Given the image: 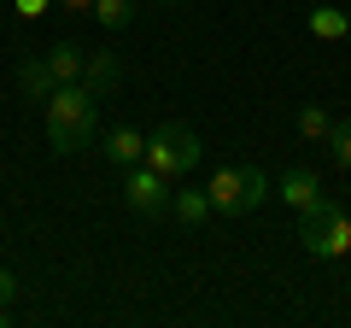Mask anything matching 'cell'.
<instances>
[{"label":"cell","instance_id":"9c48e42d","mask_svg":"<svg viewBox=\"0 0 351 328\" xmlns=\"http://www.w3.org/2000/svg\"><path fill=\"white\" fill-rule=\"evenodd\" d=\"M170 211L182 217L188 229H199L205 217H211V194H205V188H176V194H170Z\"/></svg>","mask_w":351,"mask_h":328},{"label":"cell","instance_id":"7a4b0ae2","mask_svg":"<svg viewBox=\"0 0 351 328\" xmlns=\"http://www.w3.org/2000/svg\"><path fill=\"white\" fill-rule=\"evenodd\" d=\"M299 240H304V253L322 258V264H328V258H346L351 253V211L339 200H328V194L311 200L299 211Z\"/></svg>","mask_w":351,"mask_h":328},{"label":"cell","instance_id":"ffe728a7","mask_svg":"<svg viewBox=\"0 0 351 328\" xmlns=\"http://www.w3.org/2000/svg\"><path fill=\"white\" fill-rule=\"evenodd\" d=\"M158 6H182V0H158Z\"/></svg>","mask_w":351,"mask_h":328},{"label":"cell","instance_id":"ba28073f","mask_svg":"<svg viewBox=\"0 0 351 328\" xmlns=\"http://www.w3.org/2000/svg\"><path fill=\"white\" fill-rule=\"evenodd\" d=\"M281 200H287L293 211H304L311 200H322V182H316V170H304V164H293L287 176H281Z\"/></svg>","mask_w":351,"mask_h":328},{"label":"cell","instance_id":"9a60e30c","mask_svg":"<svg viewBox=\"0 0 351 328\" xmlns=\"http://www.w3.org/2000/svg\"><path fill=\"white\" fill-rule=\"evenodd\" d=\"M328 147H334V164H339V170H351V117H339V124L328 129Z\"/></svg>","mask_w":351,"mask_h":328},{"label":"cell","instance_id":"277c9868","mask_svg":"<svg viewBox=\"0 0 351 328\" xmlns=\"http://www.w3.org/2000/svg\"><path fill=\"white\" fill-rule=\"evenodd\" d=\"M141 164H152V170H158V176H188L193 164H199V135H193L188 124H158L147 135V159Z\"/></svg>","mask_w":351,"mask_h":328},{"label":"cell","instance_id":"8fae6325","mask_svg":"<svg viewBox=\"0 0 351 328\" xmlns=\"http://www.w3.org/2000/svg\"><path fill=\"white\" fill-rule=\"evenodd\" d=\"M18 82H24L29 100H47V94L59 89V76H53V65H47V59H24V65H18Z\"/></svg>","mask_w":351,"mask_h":328},{"label":"cell","instance_id":"8992f818","mask_svg":"<svg viewBox=\"0 0 351 328\" xmlns=\"http://www.w3.org/2000/svg\"><path fill=\"white\" fill-rule=\"evenodd\" d=\"M117 82H123V65H117V53H88V65H82V89L94 94V100H106V94H117Z\"/></svg>","mask_w":351,"mask_h":328},{"label":"cell","instance_id":"e0dca14e","mask_svg":"<svg viewBox=\"0 0 351 328\" xmlns=\"http://www.w3.org/2000/svg\"><path fill=\"white\" fill-rule=\"evenodd\" d=\"M47 6H53V0H18V18H41Z\"/></svg>","mask_w":351,"mask_h":328},{"label":"cell","instance_id":"3957f363","mask_svg":"<svg viewBox=\"0 0 351 328\" xmlns=\"http://www.w3.org/2000/svg\"><path fill=\"white\" fill-rule=\"evenodd\" d=\"M205 194H211V211H223V217H246V211H258V205L269 200V176H263L258 164H223Z\"/></svg>","mask_w":351,"mask_h":328},{"label":"cell","instance_id":"30bf717a","mask_svg":"<svg viewBox=\"0 0 351 328\" xmlns=\"http://www.w3.org/2000/svg\"><path fill=\"white\" fill-rule=\"evenodd\" d=\"M47 65H53V76H59V82H82L88 53L76 47V41H53V47H47Z\"/></svg>","mask_w":351,"mask_h":328},{"label":"cell","instance_id":"2e32d148","mask_svg":"<svg viewBox=\"0 0 351 328\" xmlns=\"http://www.w3.org/2000/svg\"><path fill=\"white\" fill-rule=\"evenodd\" d=\"M18 293H24V288H18V276H12V270H0V305H12Z\"/></svg>","mask_w":351,"mask_h":328},{"label":"cell","instance_id":"52a82bcc","mask_svg":"<svg viewBox=\"0 0 351 328\" xmlns=\"http://www.w3.org/2000/svg\"><path fill=\"white\" fill-rule=\"evenodd\" d=\"M106 164H117V170H129V164H141V159H147V135H135V129H106Z\"/></svg>","mask_w":351,"mask_h":328},{"label":"cell","instance_id":"6da1fadb","mask_svg":"<svg viewBox=\"0 0 351 328\" xmlns=\"http://www.w3.org/2000/svg\"><path fill=\"white\" fill-rule=\"evenodd\" d=\"M41 124H47V147L53 152H82L100 135V100H94L82 82H59V89L41 100Z\"/></svg>","mask_w":351,"mask_h":328},{"label":"cell","instance_id":"5b68a950","mask_svg":"<svg viewBox=\"0 0 351 328\" xmlns=\"http://www.w3.org/2000/svg\"><path fill=\"white\" fill-rule=\"evenodd\" d=\"M123 200H129V211H141V217H158V211H170V194H176V182L170 176H158L152 164H129L123 170Z\"/></svg>","mask_w":351,"mask_h":328},{"label":"cell","instance_id":"ac0fdd59","mask_svg":"<svg viewBox=\"0 0 351 328\" xmlns=\"http://www.w3.org/2000/svg\"><path fill=\"white\" fill-rule=\"evenodd\" d=\"M53 6H64V12H94V0H53Z\"/></svg>","mask_w":351,"mask_h":328},{"label":"cell","instance_id":"d6986e66","mask_svg":"<svg viewBox=\"0 0 351 328\" xmlns=\"http://www.w3.org/2000/svg\"><path fill=\"white\" fill-rule=\"evenodd\" d=\"M6 323H12V305H0V328H6Z\"/></svg>","mask_w":351,"mask_h":328},{"label":"cell","instance_id":"4fadbf2b","mask_svg":"<svg viewBox=\"0 0 351 328\" xmlns=\"http://www.w3.org/2000/svg\"><path fill=\"white\" fill-rule=\"evenodd\" d=\"M94 18H100L106 30H129V18H135V6H129V0H94Z\"/></svg>","mask_w":351,"mask_h":328},{"label":"cell","instance_id":"7c38bea8","mask_svg":"<svg viewBox=\"0 0 351 328\" xmlns=\"http://www.w3.org/2000/svg\"><path fill=\"white\" fill-rule=\"evenodd\" d=\"M304 24H311V36H322V41H346L351 36V18L339 12V6H311Z\"/></svg>","mask_w":351,"mask_h":328},{"label":"cell","instance_id":"5bb4252c","mask_svg":"<svg viewBox=\"0 0 351 328\" xmlns=\"http://www.w3.org/2000/svg\"><path fill=\"white\" fill-rule=\"evenodd\" d=\"M328 129H334V117H328L322 106H304L299 112V135L304 141H328Z\"/></svg>","mask_w":351,"mask_h":328}]
</instances>
